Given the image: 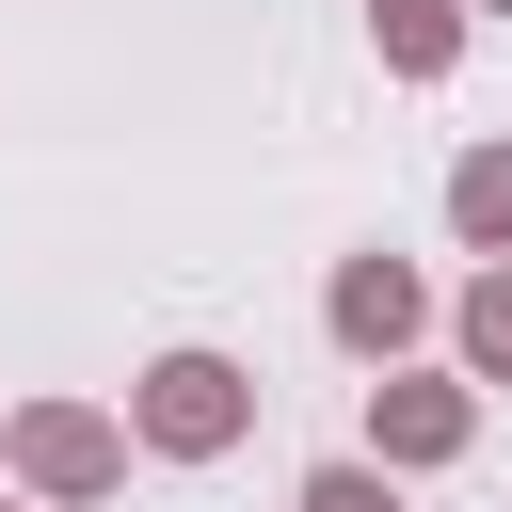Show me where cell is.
<instances>
[{"label": "cell", "mask_w": 512, "mask_h": 512, "mask_svg": "<svg viewBox=\"0 0 512 512\" xmlns=\"http://www.w3.org/2000/svg\"><path fill=\"white\" fill-rule=\"evenodd\" d=\"M240 432H256V368H240V352L176 336V352L128 368V448H144V464H224Z\"/></svg>", "instance_id": "1"}, {"label": "cell", "mask_w": 512, "mask_h": 512, "mask_svg": "<svg viewBox=\"0 0 512 512\" xmlns=\"http://www.w3.org/2000/svg\"><path fill=\"white\" fill-rule=\"evenodd\" d=\"M0 480L32 496V512H96V496H128V416L112 400H16L0 416Z\"/></svg>", "instance_id": "2"}, {"label": "cell", "mask_w": 512, "mask_h": 512, "mask_svg": "<svg viewBox=\"0 0 512 512\" xmlns=\"http://www.w3.org/2000/svg\"><path fill=\"white\" fill-rule=\"evenodd\" d=\"M432 320H448V304H432V272H416V256H384V240L320 272V336H336L368 384H384V368H416V336H432Z\"/></svg>", "instance_id": "3"}, {"label": "cell", "mask_w": 512, "mask_h": 512, "mask_svg": "<svg viewBox=\"0 0 512 512\" xmlns=\"http://www.w3.org/2000/svg\"><path fill=\"white\" fill-rule=\"evenodd\" d=\"M480 448V384L464 368H384L368 384V464L384 480H432V464H464Z\"/></svg>", "instance_id": "4"}, {"label": "cell", "mask_w": 512, "mask_h": 512, "mask_svg": "<svg viewBox=\"0 0 512 512\" xmlns=\"http://www.w3.org/2000/svg\"><path fill=\"white\" fill-rule=\"evenodd\" d=\"M464 32H480L464 0H368V48H384V80H416V96H432V80H464Z\"/></svg>", "instance_id": "5"}, {"label": "cell", "mask_w": 512, "mask_h": 512, "mask_svg": "<svg viewBox=\"0 0 512 512\" xmlns=\"http://www.w3.org/2000/svg\"><path fill=\"white\" fill-rule=\"evenodd\" d=\"M448 240H464V256H480V272H496V256H512V128H496V144H464V160H448Z\"/></svg>", "instance_id": "6"}, {"label": "cell", "mask_w": 512, "mask_h": 512, "mask_svg": "<svg viewBox=\"0 0 512 512\" xmlns=\"http://www.w3.org/2000/svg\"><path fill=\"white\" fill-rule=\"evenodd\" d=\"M448 368H464V384H512V256L464 272V304H448Z\"/></svg>", "instance_id": "7"}, {"label": "cell", "mask_w": 512, "mask_h": 512, "mask_svg": "<svg viewBox=\"0 0 512 512\" xmlns=\"http://www.w3.org/2000/svg\"><path fill=\"white\" fill-rule=\"evenodd\" d=\"M288 512H400V480H384L368 448H336V464H304V480H288Z\"/></svg>", "instance_id": "8"}, {"label": "cell", "mask_w": 512, "mask_h": 512, "mask_svg": "<svg viewBox=\"0 0 512 512\" xmlns=\"http://www.w3.org/2000/svg\"><path fill=\"white\" fill-rule=\"evenodd\" d=\"M464 16H512V0H464Z\"/></svg>", "instance_id": "9"}, {"label": "cell", "mask_w": 512, "mask_h": 512, "mask_svg": "<svg viewBox=\"0 0 512 512\" xmlns=\"http://www.w3.org/2000/svg\"><path fill=\"white\" fill-rule=\"evenodd\" d=\"M0 512H32V496H0Z\"/></svg>", "instance_id": "10"}]
</instances>
